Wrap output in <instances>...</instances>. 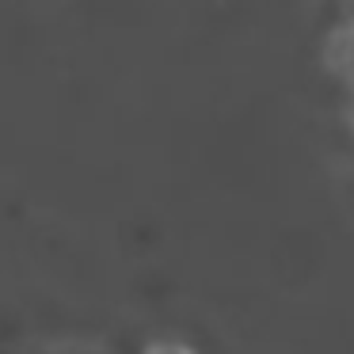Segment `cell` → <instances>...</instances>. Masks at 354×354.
<instances>
[{
  "label": "cell",
  "instance_id": "obj_1",
  "mask_svg": "<svg viewBox=\"0 0 354 354\" xmlns=\"http://www.w3.org/2000/svg\"><path fill=\"white\" fill-rule=\"evenodd\" d=\"M351 130H354V95H351Z\"/></svg>",
  "mask_w": 354,
  "mask_h": 354
}]
</instances>
